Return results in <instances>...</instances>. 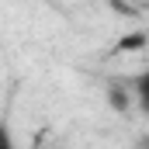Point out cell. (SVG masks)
Instances as JSON below:
<instances>
[{
    "label": "cell",
    "mask_w": 149,
    "mask_h": 149,
    "mask_svg": "<svg viewBox=\"0 0 149 149\" xmlns=\"http://www.w3.org/2000/svg\"><path fill=\"white\" fill-rule=\"evenodd\" d=\"M142 45H146V35H142V31H132V35L121 38L118 49H121V52H135V49H142Z\"/></svg>",
    "instance_id": "1"
},
{
    "label": "cell",
    "mask_w": 149,
    "mask_h": 149,
    "mask_svg": "<svg viewBox=\"0 0 149 149\" xmlns=\"http://www.w3.org/2000/svg\"><path fill=\"white\" fill-rule=\"evenodd\" d=\"M0 149H17V139H14L10 125H3V121H0Z\"/></svg>",
    "instance_id": "2"
},
{
    "label": "cell",
    "mask_w": 149,
    "mask_h": 149,
    "mask_svg": "<svg viewBox=\"0 0 149 149\" xmlns=\"http://www.w3.org/2000/svg\"><path fill=\"white\" fill-rule=\"evenodd\" d=\"M111 104L118 108V111H125V108H128V97H125V90H111Z\"/></svg>",
    "instance_id": "3"
}]
</instances>
